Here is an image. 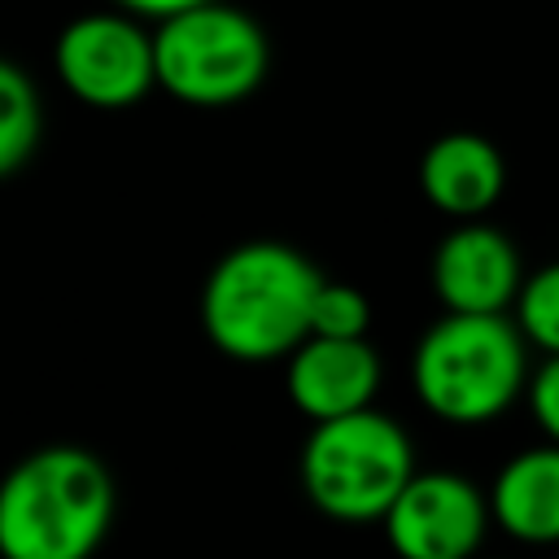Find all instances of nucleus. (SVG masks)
Wrapping results in <instances>:
<instances>
[{"instance_id":"1","label":"nucleus","mask_w":559,"mask_h":559,"mask_svg":"<svg viewBox=\"0 0 559 559\" xmlns=\"http://www.w3.org/2000/svg\"><path fill=\"white\" fill-rule=\"evenodd\" d=\"M323 275L284 240H245L227 249L201 288V328L236 362H280L310 336V310Z\"/></svg>"},{"instance_id":"2","label":"nucleus","mask_w":559,"mask_h":559,"mask_svg":"<svg viewBox=\"0 0 559 559\" xmlns=\"http://www.w3.org/2000/svg\"><path fill=\"white\" fill-rule=\"evenodd\" d=\"M118 489L83 445H39L0 476V559H92Z\"/></svg>"},{"instance_id":"3","label":"nucleus","mask_w":559,"mask_h":559,"mask_svg":"<svg viewBox=\"0 0 559 559\" xmlns=\"http://www.w3.org/2000/svg\"><path fill=\"white\" fill-rule=\"evenodd\" d=\"M528 376V341L507 314H441L411 354L419 406L454 428L498 419Z\"/></svg>"},{"instance_id":"4","label":"nucleus","mask_w":559,"mask_h":559,"mask_svg":"<svg viewBox=\"0 0 559 559\" xmlns=\"http://www.w3.org/2000/svg\"><path fill=\"white\" fill-rule=\"evenodd\" d=\"M415 472L406 428L376 406L314 424L297 463L310 507L341 524H380Z\"/></svg>"},{"instance_id":"5","label":"nucleus","mask_w":559,"mask_h":559,"mask_svg":"<svg viewBox=\"0 0 559 559\" xmlns=\"http://www.w3.org/2000/svg\"><path fill=\"white\" fill-rule=\"evenodd\" d=\"M157 87L192 109H227L258 92L271 66L266 31L223 0H205L153 31Z\"/></svg>"},{"instance_id":"6","label":"nucleus","mask_w":559,"mask_h":559,"mask_svg":"<svg viewBox=\"0 0 559 559\" xmlns=\"http://www.w3.org/2000/svg\"><path fill=\"white\" fill-rule=\"evenodd\" d=\"M61 87L92 109H131L157 87L153 31L135 13H83L61 26L52 44Z\"/></svg>"},{"instance_id":"7","label":"nucleus","mask_w":559,"mask_h":559,"mask_svg":"<svg viewBox=\"0 0 559 559\" xmlns=\"http://www.w3.org/2000/svg\"><path fill=\"white\" fill-rule=\"evenodd\" d=\"M380 524L397 559H476L493 511L480 485L437 467L415 472Z\"/></svg>"},{"instance_id":"8","label":"nucleus","mask_w":559,"mask_h":559,"mask_svg":"<svg viewBox=\"0 0 559 559\" xmlns=\"http://www.w3.org/2000/svg\"><path fill=\"white\" fill-rule=\"evenodd\" d=\"M520 284L524 266L511 236L485 218L454 223L432 249V293L445 314H507Z\"/></svg>"},{"instance_id":"9","label":"nucleus","mask_w":559,"mask_h":559,"mask_svg":"<svg viewBox=\"0 0 559 559\" xmlns=\"http://www.w3.org/2000/svg\"><path fill=\"white\" fill-rule=\"evenodd\" d=\"M284 389L288 402L310 419L328 424L354 411H367L380 393V354L367 336H306L284 358Z\"/></svg>"},{"instance_id":"10","label":"nucleus","mask_w":559,"mask_h":559,"mask_svg":"<svg viewBox=\"0 0 559 559\" xmlns=\"http://www.w3.org/2000/svg\"><path fill=\"white\" fill-rule=\"evenodd\" d=\"M419 192L454 223L485 218L507 192V162L476 131H445L419 157Z\"/></svg>"},{"instance_id":"11","label":"nucleus","mask_w":559,"mask_h":559,"mask_svg":"<svg viewBox=\"0 0 559 559\" xmlns=\"http://www.w3.org/2000/svg\"><path fill=\"white\" fill-rule=\"evenodd\" d=\"M493 524L524 546H559V445L511 454L489 485Z\"/></svg>"},{"instance_id":"12","label":"nucleus","mask_w":559,"mask_h":559,"mask_svg":"<svg viewBox=\"0 0 559 559\" xmlns=\"http://www.w3.org/2000/svg\"><path fill=\"white\" fill-rule=\"evenodd\" d=\"M44 105L31 74L0 57V179L17 175L39 148Z\"/></svg>"},{"instance_id":"13","label":"nucleus","mask_w":559,"mask_h":559,"mask_svg":"<svg viewBox=\"0 0 559 559\" xmlns=\"http://www.w3.org/2000/svg\"><path fill=\"white\" fill-rule=\"evenodd\" d=\"M515 323L533 349H542L546 358L559 354V262L524 275L515 297Z\"/></svg>"},{"instance_id":"14","label":"nucleus","mask_w":559,"mask_h":559,"mask_svg":"<svg viewBox=\"0 0 559 559\" xmlns=\"http://www.w3.org/2000/svg\"><path fill=\"white\" fill-rule=\"evenodd\" d=\"M367 328H371V301H367V293L354 288V284L323 280L319 293H314V310H310V336L354 341V336H367Z\"/></svg>"},{"instance_id":"15","label":"nucleus","mask_w":559,"mask_h":559,"mask_svg":"<svg viewBox=\"0 0 559 559\" xmlns=\"http://www.w3.org/2000/svg\"><path fill=\"white\" fill-rule=\"evenodd\" d=\"M528 411H533V424L546 432V441L559 445V354L542 358V367L528 376Z\"/></svg>"},{"instance_id":"16","label":"nucleus","mask_w":559,"mask_h":559,"mask_svg":"<svg viewBox=\"0 0 559 559\" xmlns=\"http://www.w3.org/2000/svg\"><path fill=\"white\" fill-rule=\"evenodd\" d=\"M122 13H135V17H175V13H183V9H197V4H205V0H114Z\"/></svg>"}]
</instances>
